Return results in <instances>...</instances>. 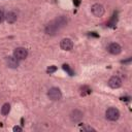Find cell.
Listing matches in <instances>:
<instances>
[{
    "mask_svg": "<svg viewBox=\"0 0 132 132\" xmlns=\"http://www.w3.org/2000/svg\"><path fill=\"white\" fill-rule=\"evenodd\" d=\"M63 69L65 70V71H68V73H69V75H73V72H72V70L68 67V65H66V64H64L63 65Z\"/></svg>",
    "mask_w": 132,
    "mask_h": 132,
    "instance_id": "14",
    "label": "cell"
},
{
    "mask_svg": "<svg viewBox=\"0 0 132 132\" xmlns=\"http://www.w3.org/2000/svg\"><path fill=\"white\" fill-rule=\"evenodd\" d=\"M67 22H68V20H67L66 15H59L58 18H56L55 20H53L46 24V26L44 28V32L47 35H55L60 29H62L63 27H65L67 25Z\"/></svg>",
    "mask_w": 132,
    "mask_h": 132,
    "instance_id": "1",
    "label": "cell"
},
{
    "mask_svg": "<svg viewBox=\"0 0 132 132\" xmlns=\"http://www.w3.org/2000/svg\"><path fill=\"white\" fill-rule=\"evenodd\" d=\"M12 130H13L14 132H21L23 129H22V127H20V126H14Z\"/></svg>",
    "mask_w": 132,
    "mask_h": 132,
    "instance_id": "17",
    "label": "cell"
},
{
    "mask_svg": "<svg viewBox=\"0 0 132 132\" xmlns=\"http://www.w3.org/2000/svg\"><path fill=\"white\" fill-rule=\"evenodd\" d=\"M12 56L14 58H16L19 61L20 60H24V59H26L28 57V51H27V48H25L23 46H19V47L14 48Z\"/></svg>",
    "mask_w": 132,
    "mask_h": 132,
    "instance_id": "4",
    "label": "cell"
},
{
    "mask_svg": "<svg viewBox=\"0 0 132 132\" xmlns=\"http://www.w3.org/2000/svg\"><path fill=\"white\" fill-rule=\"evenodd\" d=\"M4 19H5V14H4L3 10H1V9H0V24L4 21Z\"/></svg>",
    "mask_w": 132,
    "mask_h": 132,
    "instance_id": "16",
    "label": "cell"
},
{
    "mask_svg": "<svg viewBox=\"0 0 132 132\" xmlns=\"http://www.w3.org/2000/svg\"><path fill=\"white\" fill-rule=\"evenodd\" d=\"M107 51L111 55H119L122 52V46L119 43H117V42H111L107 46Z\"/></svg>",
    "mask_w": 132,
    "mask_h": 132,
    "instance_id": "9",
    "label": "cell"
},
{
    "mask_svg": "<svg viewBox=\"0 0 132 132\" xmlns=\"http://www.w3.org/2000/svg\"><path fill=\"white\" fill-rule=\"evenodd\" d=\"M121 113H120V110L116 107H109L106 109L105 111V118L106 120L110 121V122H116L119 120Z\"/></svg>",
    "mask_w": 132,
    "mask_h": 132,
    "instance_id": "2",
    "label": "cell"
},
{
    "mask_svg": "<svg viewBox=\"0 0 132 132\" xmlns=\"http://www.w3.org/2000/svg\"><path fill=\"white\" fill-rule=\"evenodd\" d=\"M70 120H71V122H73V123H78V122H80L81 121V119H82V117H84V113H82V111H80L79 109H73L71 112H70Z\"/></svg>",
    "mask_w": 132,
    "mask_h": 132,
    "instance_id": "7",
    "label": "cell"
},
{
    "mask_svg": "<svg viewBox=\"0 0 132 132\" xmlns=\"http://www.w3.org/2000/svg\"><path fill=\"white\" fill-rule=\"evenodd\" d=\"M47 97L52 101H58L62 98V92L58 87H52L47 91Z\"/></svg>",
    "mask_w": 132,
    "mask_h": 132,
    "instance_id": "3",
    "label": "cell"
},
{
    "mask_svg": "<svg viewBox=\"0 0 132 132\" xmlns=\"http://www.w3.org/2000/svg\"><path fill=\"white\" fill-rule=\"evenodd\" d=\"M56 70H57V67H56V66H50V67L46 69V72L50 73V74H52V73H54Z\"/></svg>",
    "mask_w": 132,
    "mask_h": 132,
    "instance_id": "13",
    "label": "cell"
},
{
    "mask_svg": "<svg viewBox=\"0 0 132 132\" xmlns=\"http://www.w3.org/2000/svg\"><path fill=\"white\" fill-rule=\"evenodd\" d=\"M81 131H95V129L93 128V127H90V126H85V127H82L81 128Z\"/></svg>",
    "mask_w": 132,
    "mask_h": 132,
    "instance_id": "15",
    "label": "cell"
},
{
    "mask_svg": "<svg viewBox=\"0 0 132 132\" xmlns=\"http://www.w3.org/2000/svg\"><path fill=\"white\" fill-rule=\"evenodd\" d=\"M5 20H6L7 23H9V24L15 23L16 20H18V14H16V12H14L13 10L8 11V12L5 14Z\"/></svg>",
    "mask_w": 132,
    "mask_h": 132,
    "instance_id": "11",
    "label": "cell"
},
{
    "mask_svg": "<svg viewBox=\"0 0 132 132\" xmlns=\"http://www.w3.org/2000/svg\"><path fill=\"white\" fill-rule=\"evenodd\" d=\"M5 63L7 65V67L11 68V69H16L19 67V60L16 58H14L13 56H8L5 58Z\"/></svg>",
    "mask_w": 132,
    "mask_h": 132,
    "instance_id": "8",
    "label": "cell"
},
{
    "mask_svg": "<svg viewBox=\"0 0 132 132\" xmlns=\"http://www.w3.org/2000/svg\"><path fill=\"white\" fill-rule=\"evenodd\" d=\"M60 47L63 51H71L73 47V42L69 38H63L60 42Z\"/></svg>",
    "mask_w": 132,
    "mask_h": 132,
    "instance_id": "10",
    "label": "cell"
},
{
    "mask_svg": "<svg viewBox=\"0 0 132 132\" xmlns=\"http://www.w3.org/2000/svg\"><path fill=\"white\" fill-rule=\"evenodd\" d=\"M10 104L9 103H4L1 107V114L2 116H7L10 112Z\"/></svg>",
    "mask_w": 132,
    "mask_h": 132,
    "instance_id": "12",
    "label": "cell"
},
{
    "mask_svg": "<svg viewBox=\"0 0 132 132\" xmlns=\"http://www.w3.org/2000/svg\"><path fill=\"white\" fill-rule=\"evenodd\" d=\"M91 11H92L93 15H95V16H97V18H100V16H102V15L104 14L105 9H104V7H103L102 4L95 3V4L92 5V7H91Z\"/></svg>",
    "mask_w": 132,
    "mask_h": 132,
    "instance_id": "5",
    "label": "cell"
},
{
    "mask_svg": "<svg viewBox=\"0 0 132 132\" xmlns=\"http://www.w3.org/2000/svg\"><path fill=\"white\" fill-rule=\"evenodd\" d=\"M107 85H108L111 89H118V88H120V87L122 86V79H121L118 75H113V76H111V77L108 79Z\"/></svg>",
    "mask_w": 132,
    "mask_h": 132,
    "instance_id": "6",
    "label": "cell"
}]
</instances>
